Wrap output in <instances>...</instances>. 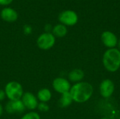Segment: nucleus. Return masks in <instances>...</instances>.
Segmentation results:
<instances>
[{"label": "nucleus", "instance_id": "nucleus-1", "mask_svg": "<svg viewBox=\"0 0 120 119\" xmlns=\"http://www.w3.org/2000/svg\"><path fill=\"white\" fill-rule=\"evenodd\" d=\"M70 93L74 102L84 103L91 97L94 93V88L88 82L80 81L71 86Z\"/></svg>", "mask_w": 120, "mask_h": 119}, {"label": "nucleus", "instance_id": "nucleus-2", "mask_svg": "<svg viewBox=\"0 0 120 119\" xmlns=\"http://www.w3.org/2000/svg\"><path fill=\"white\" fill-rule=\"evenodd\" d=\"M103 64L110 72H115L120 68V50L118 48H108L103 54Z\"/></svg>", "mask_w": 120, "mask_h": 119}, {"label": "nucleus", "instance_id": "nucleus-3", "mask_svg": "<svg viewBox=\"0 0 120 119\" xmlns=\"http://www.w3.org/2000/svg\"><path fill=\"white\" fill-rule=\"evenodd\" d=\"M4 91L9 100H20L24 93L22 85L17 81L8 82L5 86Z\"/></svg>", "mask_w": 120, "mask_h": 119}, {"label": "nucleus", "instance_id": "nucleus-4", "mask_svg": "<svg viewBox=\"0 0 120 119\" xmlns=\"http://www.w3.org/2000/svg\"><path fill=\"white\" fill-rule=\"evenodd\" d=\"M56 43V37L51 32H44L41 34L37 40V46L41 50L51 49Z\"/></svg>", "mask_w": 120, "mask_h": 119}, {"label": "nucleus", "instance_id": "nucleus-5", "mask_svg": "<svg viewBox=\"0 0 120 119\" xmlns=\"http://www.w3.org/2000/svg\"><path fill=\"white\" fill-rule=\"evenodd\" d=\"M78 15L72 10H66L61 12L58 15L60 22L65 26H73L78 22Z\"/></svg>", "mask_w": 120, "mask_h": 119}, {"label": "nucleus", "instance_id": "nucleus-6", "mask_svg": "<svg viewBox=\"0 0 120 119\" xmlns=\"http://www.w3.org/2000/svg\"><path fill=\"white\" fill-rule=\"evenodd\" d=\"M52 85L54 90L60 94H63L70 92V90L71 88L70 81L62 77L56 78L53 80Z\"/></svg>", "mask_w": 120, "mask_h": 119}, {"label": "nucleus", "instance_id": "nucleus-7", "mask_svg": "<svg viewBox=\"0 0 120 119\" xmlns=\"http://www.w3.org/2000/svg\"><path fill=\"white\" fill-rule=\"evenodd\" d=\"M20 100L25 109L29 110H34L37 108L39 100L33 93L30 92L24 93Z\"/></svg>", "mask_w": 120, "mask_h": 119}, {"label": "nucleus", "instance_id": "nucleus-8", "mask_svg": "<svg viewBox=\"0 0 120 119\" xmlns=\"http://www.w3.org/2000/svg\"><path fill=\"white\" fill-rule=\"evenodd\" d=\"M99 90L100 93L103 97L108 98L112 96L115 91V84L110 79H104L100 84Z\"/></svg>", "mask_w": 120, "mask_h": 119}, {"label": "nucleus", "instance_id": "nucleus-9", "mask_svg": "<svg viewBox=\"0 0 120 119\" xmlns=\"http://www.w3.org/2000/svg\"><path fill=\"white\" fill-rule=\"evenodd\" d=\"M6 112L9 114H20L22 113L25 108L21 101L18 100H9L6 105Z\"/></svg>", "mask_w": 120, "mask_h": 119}, {"label": "nucleus", "instance_id": "nucleus-10", "mask_svg": "<svg viewBox=\"0 0 120 119\" xmlns=\"http://www.w3.org/2000/svg\"><path fill=\"white\" fill-rule=\"evenodd\" d=\"M101 41L104 46L108 48H114L117 45L118 39L117 36L112 32L105 31L101 34Z\"/></svg>", "mask_w": 120, "mask_h": 119}, {"label": "nucleus", "instance_id": "nucleus-11", "mask_svg": "<svg viewBox=\"0 0 120 119\" xmlns=\"http://www.w3.org/2000/svg\"><path fill=\"white\" fill-rule=\"evenodd\" d=\"M1 18L6 22H15L18 17V13L15 10L10 7H6L3 8L0 13Z\"/></svg>", "mask_w": 120, "mask_h": 119}, {"label": "nucleus", "instance_id": "nucleus-12", "mask_svg": "<svg viewBox=\"0 0 120 119\" xmlns=\"http://www.w3.org/2000/svg\"><path fill=\"white\" fill-rule=\"evenodd\" d=\"M84 77V72L80 69H75L68 74V79L72 82H80Z\"/></svg>", "mask_w": 120, "mask_h": 119}, {"label": "nucleus", "instance_id": "nucleus-13", "mask_svg": "<svg viewBox=\"0 0 120 119\" xmlns=\"http://www.w3.org/2000/svg\"><path fill=\"white\" fill-rule=\"evenodd\" d=\"M51 92L49 88H41L40 89L38 93L37 97L38 100L40 101V102H48L51 99Z\"/></svg>", "mask_w": 120, "mask_h": 119}, {"label": "nucleus", "instance_id": "nucleus-14", "mask_svg": "<svg viewBox=\"0 0 120 119\" xmlns=\"http://www.w3.org/2000/svg\"><path fill=\"white\" fill-rule=\"evenodd\" d=\"M72 102H74L72 100V97L70 92H68V93L61 94V97L58 101V105L61 108H66L69 107L72 103Z\"/></svg>", "mask_w": 120, "mask_h": 119}, {"label": "nucleus", "instance_id": "nucleus-15", "mask_svg": "<svg viewBox=\"0 0 120 119\" xmlns=\"http://www.w3.org/2000/svg\"><path fill=\"white\" fill-rule=\"evenodd\" d=\"M52 32H53L52 34L54 35L55 37L56 36V37L61 38V37H64L67 34L68 29H67V27L65 25L60 23V24L55 25L53 27Z\"/></svg>", "mask_w": 120, "mask_h": 119}, {"label": "nucleus", "instance_id": "nucleus-16", "mask_svg": "<svg viewBox=\"0 0 120 119\" xmlns=\"http://www.w3.org/2000/svg\"><path fill=\"white\" fill-rule=\"evenodd\" d=\"M21 119H41L40 116L38 113L34 112H30L27 114H25Z\"/></svg>", "mask_w": 120, "mask_h": 119}, {"label": "nucleus", "instance_id": "nucleus-17", "mask_svg": "<svg viewBox=\"0 0 120 119\" xmlns=\"http://www.w3.org/2000/svg\"><path fill=\"white\" fill-rule=\"evenodd\" d=\"M37 109L41 112H47L49 110V107L46 102H39L38 104Z\"/></svg>", "mask_w": 120, "mask_h": 119}, {"label": "nucleus", "instance_id": "nucleus-18", "mask_svg": "<svg viewBox=\"0 0 120 119\" xmlns=\"http://www.w3.org/2000/svg\"><path fill=\"white\" fill-rule=\"evenodd\" d=\"M23 30H24L25 34H31L32 29V27H31L30 25H25L24 27H23Z\"/></svg>", "mask_w": 120, "mask_h": 119}, {"label": "nucleus", "instance_id": "nucleus-19", "mask_svg": "<svg viewBox=\"0 0 120 119\" xmlns=\"http://www.w3.org/2000/svg\"><path fill=\"white\" fill-rule=\"evenodd\" d=\"M12 1H13V0H0V5L8 6L10 4H11Z\"/></svg>", "mask_w": 120, "mask_h": 119}, {"label": "nucleus", "instance_id": "nucleus-20", "mask_svg": "<svg viewBox=\"0 0 120 119\" xmlns=\"http://www.w3.org/2000/svg\"><path fill=\"white\" fill-rule=\"evenodd\" d=\"M5 97H6V93H5L4 90L0 89V102L4 100Z\"/></svg>", "mask_w": 120, "mask_h": 119}, {"label": "nucleus", "instance_id": "nucleus-21", "mask_svg": "<svg viewBox=\"0 0 120 119\" xmlns=\"http://www.w3.org/2000/svg\"><path fill=\"white\" fill-rule=\"evenodd\" d=\"M44 29H45L46 32H50L53 29V28H52V27H51V25H50V24L46 25L45 27H44Z\"/></svg>", "mask_w": 120, "mask_h": 119}, {"label": "nucleus", "instance_id": "nucleus-22", "mask_svg": "<svg viewBox=\"0 0 120 119\" xmlns=\"http://www.w3.org/2000/svg\"><path fill=\"white\" fill-rule=\"evenodd\" d=\"M3 112H4L3 107H2V105L0 104V116H1V115L3 114Z\"/></svg>", "mask_w": 120, "mask_h": 119}, {"label": "nucleus", "instance_id": "nucleus-23", "mask_svg": "<svg viewBox=\"0 0 120 119\" xmlns=\"http://www.w3.org/2000/svg\"><path fill=\"white\" fill-rule=\"evenodd\" d=\"M117 45H118V49L120 50V40H118V43H117Z\"/></svg>", "mask_w": 120, "mask_h": 119}, {"label": "nucleus", "instance_id": "nucleus-24", "mask_svg": "<svg viewBox=\"0 0 120 119\" xmlns=\"http://www.w3.org/2000/svg\"><path fill=\"white\" fill-rule=\"evenodd\" d=\"M108 119V118H106V117H104V118H102V119Z\"/></svg>", "mask_w": 120, "mask_h": 119}]
</instances>
